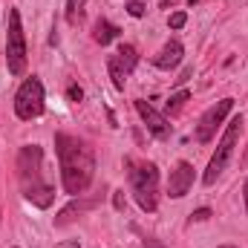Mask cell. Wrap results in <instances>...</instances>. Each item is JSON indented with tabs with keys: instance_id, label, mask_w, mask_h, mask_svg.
I'll return each instance as SVG.
<instances>
[{
	"instance_id": "cell-13",
	"label": "cell",
	"mask_w": 248,
	"mask_h": 248,
	"mask_svg": "<svg viewBox=\"0 0 248 248\" xmlns=\"http://www.w3.org/2000/svg\"><path fill=\"white\" fill-rule=\"evenodd\" d=\"M116 58H119V63L124 66V72L130 75V72L136 69V63H139V52H136V46H133V44H122V46H119V52H116Z\"/></svg>"
},
{
	"instance_id": "cell-15",
	"label": "cell",
	"mask_w": 248,
	"mask_h": 248,
	"mask_svg": "<svg viewBox=\"0 0 248 248\" xmlns=\"http://www.w3.org/2000/svg\"><path fill=\"white\" fill-rule=\"evenodd\" d=\"M187 98H190V93H187V90L176 93V95H170V98H168V104H165V107H168V116H176V113H179V110L185 107Z\"/></svg>"
},
{
	"instance_id": "cell-11",
	"label": "cell",
	"mask_w": 248,
	"mask_h": 248,
	"mask_svg": "<svg viewBox=\"0 0 248 248\" xmlns=\"http://www.w3.org/2000/svg\"><path fill=\"white\" fill-rule=\"evenodd\" d=\"M182 55H185V46H182L179 41H168V44L159 49V55L153 58V66H159V69H173V66L182 63Z\"/></svg>"
},
{
	"instance_id": "cell-3",
	"label": "cell",
	"mask_w": 248,
	"mask_h": 248,
	"mask_svg": "<svg viewBox=\"0 0 248 248\" xmlns=\"http://www.w3.org/2000/svg\"><path fill=\"white\" fill-rule=\"evenodd\" d=\"M127 176H130V187H133V196L139 202L141 211L153 214L156 205H159V170L153 162H136V159H127Z\"/></svg>"
},
{
	"instance_id": "cell-2",
	"label": "cell",
	"mask_w": 248,
	"mask_h": 248,
	"mask_svg": "<svg viewBox=\"0 0 248 248\" xmlns=\"http://www.w3.org/2000/svg\"><path fill=\"white\" fill-rule=\"evenodd\" d=\"M17 179L23 196L35 208H49L55 202V190L44 179V150L38 144H26L17 153Z\"/></svg>"
},
{
	"instance_id": "cell-20",
	"label": "cell",
	"mask_w": 248,
	"mask_h": 248,
	"mask_svg": "<svg viewBox=\"0 0 248 248\" xmlns=\"http://www.w3.org/2000/svg\"><path fill=\"white\" fill-rule=\"evenodd\" d=\"M66 95H69V101H75V104H78V101L84 98V90H81V87H75V84H69V90H66Z\"/></svg>"
},
{
	"instance_id": "cell-18",
	"label": "cell",
	"mask_w": 248,
	"mask_h": 248,
	"mask_svg": "<svg viewBox=\"0 0 248 248\" xmlns=\"http://www.w3.org/2000/svg\"><path fill=\"white\" fill-rule=\"evenodd\" d=\"M168 23H170V29H182V26L187 23V15H185V12H173Z\"/></svg>"
},
{
	"instance_id": "cell-21",
	"label": "cell",
	"mask_w": 248,
	"mask_h": 248,
	"mask_svg": "<svg viewBox=\"0 0 248 248\" xmlns=\"http://www.w3.org/2000/svg\"><path fill=\"white\" fill-rule=\"evenodd\" d=\"M113 205H116V211H124V205H127L124 190H113Z\"/></svg>"
},
{
	"instance_id": "cell-25",
	"label": "cell",
	"mask_w": 248,
	"mask_h": 248,
	"mask_svg": "<svg viewBox=\"0 0 248 248\" xmlns=\"http://www.w3.org/2000/svg\"><path fill=\"white\" fill-rule=\"evenodd\" d=\"M219 248H237V246H219Z\"/></svg>"
},
{
	"instance_id": "cell-24",
	"label": "cell",
	"mask_w": 248,
	"mask_h": 248,
	"mask_svg": "<svg viewBox=\"0 0 248 248\" xmlns=\"http://www.w3.org/2000/svg\"><path fill=\"white\" fill-rule=\"evenodd\" d=\"M243 199H246V214H248V179H246V187H243Z\"/></svg>"
},
{
	"instance_id": "cell-6",
	"label": "cell",
	"mask_w": 248,
	"mask_h": 248,
	"mask_svg": "<svg viewBox=\"0 0 248 248\" xmlns=\"http://www.w3.org/2000/svg\"><path fill=\"white\" fill-rule=\"evenodd\" d=\"M46 101V95H44V84H41V78H26L23 84H20V90H17V95H15V113H17V119H23V122H32V119H38V116H44V104Z\"/></svg>"
},
{
	"instance_id": "cell-7",
	"label": "cell",
	"mask_w": 248,
	"mask_h": 248,
	"mask_svg": "<svg viewBox=\"0 0 248 248\" xmlns=\"http://www.w3.org/2000/svg\"><path fill=\"white\" fill-rule=\"evenodd\" d=\"M231 110H234V98H222V101H217L214 107H208V110L202 113L199 124H196V141L208 144V141L217 136L219 124L228 119V113H231Z\"/></svg>"
},
{
	"instance_id": "cell-12",
	"label": "cell",
	"mask_w": 248,
	"mask_h": 248,
	"mask_svg": "<svg viewBox=\"0 0 248 248\" xmlns=\"http://www.w3.org/2000/svg\"><path fill=\"white\" fill-rule=\"evenodd\" d=\"M119 26H113L107 17H98L95 20V26H93V38H95V44H101V46H107V44H113L116 38H119Z\"/></svg>"
},
{
	"instance_id": "cell-22",
	"label": "cell",
	"mask_w": 248,
	"mask_h": 248,
	"mask_svg": "<svg viewBox=\"0 0 248 248\" xmlns=\"http://www.w3.org/2000/svg\"><path fill=\"white\" fill-rule=\"evenodd\" d=\"M141 248H165V243L162 240H153V237H144L141 240Z\"/></svg>"
},
{
	"instance_id": "cell-1",
	"label": "cell",
	"mask_w": 248,
	"mask_h": 248,
	"mask_svg": "<svg viewBox=\"0 0 248 248\" xmlns=\"http://www.w3.org/2000/svg\"><path fill=\"white\" fill-rule=\"evenodd\" d=\"M55 153H58V162H61V185L69 196H81L93 176H95V156H93V147L78 139V136H69V133H58L55 136Z\"/></svg>"
},
{
	"instance_id": "cell-8",
	"label": "cell",
	"mask_w": 248,
	"mask_h": 248,
	"mask_svg": "<svg viewBox=\"0 0 248 248\" xmlns=\"http://www.w3.org/2000/svg\"><path fill=\"white\" fill-rule=\"evenodd\" d=\"M133 107H136V113L141 116V122L147 124V130H150L156 139H168V136H170V124H168V119H165L162 113H156L144 98H136Z\"/></svg>"
},
{
	"instance_id": "cell-23",
	"label": "cell",
	"mask_w": 248,
	"mask_h": 248,
	"mask_svg": "<svg viewBox=\"0 0 248 248\" xmlns=\"http://www.w3.org/2000/svg\"><path fill=\"white\" fill-rule=\"evenodd\" d=\"M190 75H193V66H187L185 72H182V75L176 78V84H185V81H187V78H190Z\"/></svg>"
},
{
	"instance_id": "cell-4",
	"label": "cell",
	"mask_w": 248,
	"mask_h": 248,
	"mask_svg": "<svg viewBox=\"0 0 248 248\" xmlns=\"http://www.w3.org/2000/svg\"><path fill=\"white\" fill-rule=\"evenodd\" d=\"M6 66L12 75H23L26 69V35L20 23V12L9 9V26H6Z\"/></svg>"
},
{
	"instance_id": "cell-14",
	"label": "cell",
	"mask_w": 248,
	"mask_h": 248,
	"mask_svg": "<svg viewBox=\"0 0 248 248\" xmlns=\"http://www.w3.org/2000/svg\"><path fill=\"white\" fill-rule=\"evenodd\" d=\"M107 69H110L113 87H116V90H124V81H127L124 75H127V72H124V66L119 63V58H116V55H110V58H107Z\"/></svg>"
},
{
	"instance_id": "cell-17",
	"label": "cell",
	"mask_w": 248,
	"mask_h": 248,
	"mask_svg": "<svg viewBox=\"0 0 248 248\" xmlns=\"http://www.w3.org/2000/svg\"><path fill=\"white\" fill-rule=\"evenodd\" d=\"M127 12H130L133 17H144V12H147V6H144L141 0H130V3H127Z\"/></svg>"
},
{
	"instance_id": "cell-10",
	"label": "cell",
	"mask_w": 248,
	"mask_h": 248,
	"mask_svg": "<svg viewBox=\"0 0 248 248\" xmlns=\"http://www.w3.org/2000/svg\"><path fill=\"white\" fill-rule=\"evenodd\" d=\"M101 202V193H93V196H78V199H72L66 208H63L61 214L55 217V225L58 228H63V225H69L72 219H78L81 214H87V211H93L95 205Z\"/></svg>"
},
{
	"instance_id": "cell-9",
	"label": "cell",
	"mask_w": 248,
	"mask_h": 248,
	"mask_svg": "<svg viewBox=\"0 0 248 248\" xmlns=\"http://www.w3.org/2000/svg\"><path fill=\"white\" fill-rule=\"evenodd\" d=\"M190 187H193V165H190V162H179V165L170 170L168 193H170V199H182Z\"/></svg>"
},
{
	"instance_id": "cell-16",
	"label": "cell",
	"mask_w": 248,
	"mask_h": 248,
	"mask_svg": "<svg viewBox=\"0 0 248 248\" xmlns=\"http://www.w3.org/2000/svg\"><path fill=\"white\" fill-rule=\"evenodd\" d=\"M84 6H87V0H66V20L78 23L81 15H84Z\"/></svg>"
},
{
	"instance_id": "cell-19",
	"label": "cell",
	"mask_w": 248,
	"mask_h": 248,
	"mask_svg": "<svg viewBox=\"0 0 248 248\" xmlns=\"http://www.w3.org/2000/svg\"><path fill=\"white\" fill-rule=\"evenodd\" d=\"M205 219H211V208H199L190 214V222H205Z\"/></svg>"
},
{
	"instance_id": "cell-26",
	"label": "cell",
	"mask_w": 248,
	"mask_h": 248,
	"mask_svg": "<svg viewBox=\"0 0 248 248\" xmlns=\"http://www.w3.org/2000/svg\"><path fill=\"white\" fill-rule=\"evenodd\" d=\"M187 3H190V6H193V3H196V0H187Z\"/></svg>"
},
{
	"instance_id": "cell-5",
	"label": "cell",
	"mask_w": 248,
	"mask_h": 248,
	"mask_svg": "<svg viewBox=\"0 0 248 248\" xmlns=\"http://www.w3.org/2000/svg\"><path fill=\"white\" fill-rule=\"evenodd\" d=\"M240 130H243V116H237L234 122L228 124L222 141L217 144V153L211 156V162H208V168H205V176H202L205 185H214V182L222 176V170L228 168V162H231V156H234V147H237V139H240Z\"/></svg>"
}]
</instances>
